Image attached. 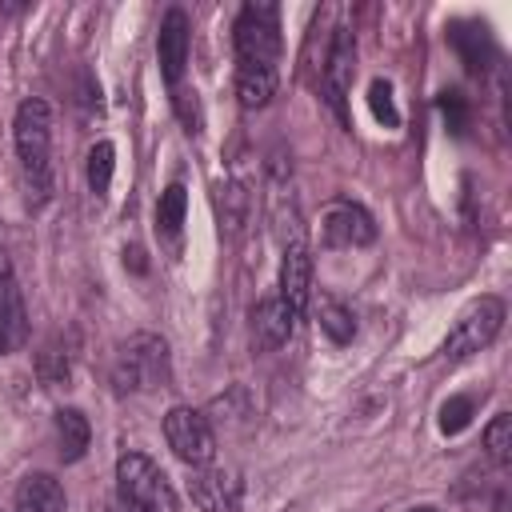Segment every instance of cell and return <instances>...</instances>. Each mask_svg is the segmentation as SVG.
Listing matches in <instances>:
<instances>
[{
  "label": "cell",
  "mask_w": 512,
  "mask_h": 512,
  "mask_svg": "<svg viewBox=\"0 0 512 512\" xmlns=\"http://www.w3.org/2000/svg\"><path fill=\"white\" fill-rule=\"evenodd\" d=\"M12 512H68V496L52 472H28L12 492Z\"/></svg>",
  "instance_id": "14"
},
{
  "label": "cell",
  "mask_w": 512,
  "mask_h": 512,
  "mask_svg": "<svg viewBox=\"0 0 512 512\" xmlns=\"http://www.w3.org/2000/svg\"><path fill=\"white\" fill-rule=\"evenodd\" d=\"M52 428H56V456H60L64 464L84 460V452H88V444H92V424H88V416L68 404V408H56V412H52Z\"/></svg>",
  "instance_id": "15"
},
{
  "label": "cell",
  "mask_w": 512,
  "mask_h": 512,
  "mask_svg": "<svg viewBox=\"0 0 512 512\" xmlns=\"http://www.w3.org/2000/svg\"><path fill=\"white\" fill-rule=\"evenodd\" d=\"M12 144L28 192V208H44L52 200V108L40 96L20 100L12 120Z\"/></svg>",
  "instance_id": "1"
},
{
  "label": "cell",
  "mask_w": 512,
  "mask_h": 512,
  "mask_svg": "<svg viewBox=\"0 0 512 512\" xmlns=\"http://www.w3.org/2000/svg\"><path fill=\"white\" fill-rule=\"evenodd\" d=\"M164 440L176 452V460H184L188 468H204L216 460V432L208 416L188 404H176L164 412Z\"/></svg>",
  "instance_id": "6"
},
{
  "label": "cell",
  "mask_w": 512,
  "mask_h": 512,
  "mask_svg": "<svg viewBox=\"0 0 512 512\" xmlns=\"http://www.w3.org/2000/svg\"><path fill=\"white\" fill-rule=\"evenodd\" d=\"M32 336V324H28V304H24V292L12 276V264H8V252L0 248V356L8 352H20Z\"/></svg>",
  "instance_id": "10"
},
{
  "label": "cell",
  "mask_w": 512,
  "mask_h": 512,
  "mask_svg": "<svg viewBox=\"0 0 512 512\" xmlns=\"http://www.w3.org/2000/svg\"><path fill=\"white\" fill-rule=\"evenodd\" d=\"M188 44H192V24L184 8H168L160 20V36H156V52H160V76L172 88H180L184 68H188Z\"/></svg>",
  "instance_id": "12"
},
{
  "label": "cell",
  "mask_w": 512,
  "mask_h": 512,
  "mask_svg": "<svg viewBox=\"0 0 512 512\" xmlns=\"http://www.w3.org/2000/svg\"><path fill=\"white\" fill-rule=\"evenodd\" d=\"M452 44L460 48V56H464V64H468L472 72H480V68H484V64H480V44H488L484 28H464V24H456Z\"/></svg>",
  "instance_id": "25"
},
{
  "label": "cell",
  "mask_w": 512,
  "mask_h": 512,
  "mask_svg": "<svg viewBox=\"0 0 512 512\" xmlns=\"http://www.w3.org/2000/svg\"><path fill=\"white\" fill-rule=\"evenodd\" d=\"M504 316H508V308H504V300H500V296H492V292L476 296V300L456 316V324L448 328V336H444L440 352H444L448 360L476 356L480 348H488V344L500 336Z\"/></svg>",
  "instance_id": "5"
},
{
  "label": "cell",
  "mask_w": 512,
  "mask_h": 512,
  "mask_svg": "<svg viewBox=\"0 0 512 512\" xmlns=\"http://www.w3.org/2000/svg\"><path fill=\"white\" fill-rule=\"evenodd\" d=\"M356 60V40L348 28H336L332 36V48H328V60H324V100L336 108L340 124H348V108H344V96H348V84H352V64Z\"/></svg>",
  "instance_id": "13"
},
{
  "label": "cell",
  "mask_w": 512,
  "mask_h": 512,
  "mask_svg": "<svg viewBox=\"0 0 512 512\" xmlns=\"http://www.w3.org/2000/svg\"><path fill=\"white\" fill-rule=\"evenodd\" d=\"M408 512H440V508H432V504H420V508H408Z\"/></svg>",
  "instance_id": "29"
},
{
  "label": "cell",
  "mask_w": 512,
  "mask_h": 512,
  "mask_svg": "<svg viewBox=\"0 0 512 512\" xmlns=\"http://www.w3.org/2000/svg\"><path fill=\"white\" fill-rule=\"evenodd\" d=\"M440 108H444V120H448V128L452 132H464V124H468V104H464V96L452 88V92H440Z\"/></svg>",
  "instance_id": "26"
},
{
  "label": "cell",
  "mask_w": 512,
  "mask_h": 512,
  "mask_svg": "<svg viewBox=\"0 0 512 512\" xmlns=\"http://www.w3.org/2000/svg\"><path fill=\"white\" fill-rule=\"evenodd\" d=\"M172 108H176V116H180L188 136L204 132V108H200V96L192 88H172Z\"/></svg>",
  "instance_id": "23"
},
{
  "label": "cell",
  "mask_w": 512,
  "mask_h": 512,
  "mask_svg": "<svg viewBox=\"0 0 512 512\" xmlns=\"http://www.w3.org/2000/svg\"><path fill=\"white\" fill-rule=\"evenodd\" d=\"M232 48H236V64H252V68H276L280 60V8L276 4H244L236 12L232 24Z\"/></svg>",
  "instance_id": "4"
},
{
  "label": "cell",
  "mask_w": 512,
  "mask_h": 512,
  "mask_svg": "<svg viewBox=\"0 0 512 512\" xmlns=\"http://www.w3.org/2000/svg\"><path fill=\"white\" fill-rule=\"evenodd\" d=\"M276 68H252V64H236V100L240 108H264L276 96Z\"/></svg>",
  "instance_id": "16"
},
{
  "label": "cell",
  "mask_w": 512,
  "mask_h": 512,
  "mask_svg": "<svg viewBox=\"0 0 512 512\" xmlns=\"http://www.w3.org/2000/svg\"><path fill=\"white\" fill-rule=\"evenodd\" d=\"M184 212H188V192H184L180 180H172L160 192V200H156V232H160V240H172L176 244V236L184 228Z\"/></svg>",
  "instance_id": "18"
},
{
  "label": "cell",
  "mask_w": 512,
  "mask_h": 512,
  "mask_svg": "<svg viewBox=\"0 0 512 512\" xmlns=\"http://www.w3.org/2000/svg\"><path fill=\"white\" fill-rule=\"evenodd\" d=\"M36 372H40V380L48 384V388H56V384H64L68 376H72V364H68V352L56 344V340H48L44 344V352L36 356Z\"/></svg>",
  "instance_id": "21"
},
{
  "label": "cell",
  "mask_w": 512,
  "mask_h": 512,
  "mask_svg": "<svg viewBox=\"0 0 512 512\" xmlns=\"http://www.w3.org/2000/svg\"><path fill=\"white\" fill-rule=\"evenodd\" d=\"M296 312L272 292V296H260L248 312V340H252V352H276L292 340L296 332Z\"/></svg>",
  "instance_id": "9"
},
{
  "label": "cell",
  "mask_w": 512,
  "mask_h": 512,
  "mask_svg": "<svg viewBox=\"0 0 512 512\" xmlns=\"http://www.w3.org/2000/svg\"><path fill=\"white\" fill-rule=\"evenodd\" d=\"M112 388L124 392H152V388H168L172 380V356H168V340L156 332H136L128 336L108 368Z\"/></svg>",
  "instance_id": "2"
},
{
  "label": "cell",
  "mask_w": 512,
  "mask_h": 512,
  "mask_svg": "<svg viewBox=\"0 0 512 512\" xmlns=\"http://www.w3.org/2000/svg\"><path fill=\"white\" fill-rule=\"evenodd\" d=\"M116 496L140 512H180L176 488L164 468L144 452H120L116 460Z\"/></svg>",
  "instance_id": "3"
},
{
  "label": "cell",
  "mask_w": 512,
  "mask_h": 512,
  "mask_svg": "<svg viewBox=\"0 0 512 512\" xmlns=\"http://www.w3.org/2000/svg\"><path fill=\"white\" fill-rule=\"evenodd\" d=\"M368 108H372V116L384 128H396L400 124V112H396V100H392V84L388 80H372L368 84Z\"/></svg>",
  "instance_id": "24"
},
{
  "label": "cell",
  "mask_w": 512,
  "mask_h": 512,
  "mask_svg": "<svg viewBox=\"0 0 512 512\" xmlns=\"http://www.w3.org/2000/svg\"><path fill=\"white\" fill-rule=\"evenodd\" d=\"M308 304H312V312H316L320 332H324L332 344H348V340L356 336V316H352L336 296H316V300H308Z\"/></svg>",
  "instance_id": "17"
},
{
  "label": "cell",
  "mask_w": 512,
  "mask_h": 512,
  "mask_svg": "<svg viewBox=\"0 0 512 512\" xmlns=\"http://www.w3.org/2000/svg\"><path fill=\"white\" fill-rule=\"evenodd\" d=\"M484 448H488V460L500 464V468L512 460V416L508 412L492 416V424L484 428Z\"/></svg>",
  "instance_id": "20"
},
{
  "label": "cell",
  "mask_w": 512,
  "mask_h": 512,
  "mask_svg": "<svg viewBox=\"0 0 512 512\" xmlns=\"http://www.w3.org/2000/svg\"><path fill=\"white\" fill-rule=\"evenodd\" d=\"M472 412H476V400L472 396H448L440 404V432L444 436H456L472 424Z\"/></svg>",
  "instance_id": "22"
},
{
  "label": "cell",
  "mask_w": 512,
  "mask_h": 512,
  "mask_svg": "<svg viewBox=\"0 0 512 512\" xmlns=\"http://www.w3.org/2000/svg\"><path fill=\"white\" fill-rule=\"evenodd\" d=\"M276 296H280L296 316H304V308H308V300H312V252H308V240H304L300 232H292V240L284 244Z\"/></svg>",
  "instance_id": "11"
},
{
  "label": "cell",
  "mask_w": 512,
  "mask_h": 512,
  "mask_svg": "<svg viewBox=\"0 0 512 512\" xmlns=\"http://www.w3.org/2000/svg\"><path fill=\"white\" fill-rule=\"evenodd\" d=\"M112 168H116V144H112V140H96V144L88 148V164H84V176H88L92 196H108V188H112Z\"/></svg>",
  "instance_id": "19"
},
{
  "label": "cell",
  "mask_w": 512,
  "mask_h": 512,
  "mask_svg": "<svg viewBox=\"0 0 512 512\" xmlns=\"http://www.w3.org/2000/svg\"><path fill=\"white\" fill-rule=\"evenodd\" d=\"M320 232H324V244L328 248H364L376 240V220L364 204L356 200H332L324 208V220H320Z\"/></svg>",
  "instance_id": "7"
},
{
  "label": "cell",
  "mask_w": 512,
  "mask_h": 512,
  "mask_svg": "<svg viewBox=\"0 0 512 512\" xmlns=\"http://www.w3.org/2000/svg\"><path fill=\"white\" fill-rule=\"evenodd\" d=\"M124 268H132L136 276H144V272H148V260H144V248H140V244L124 248Z\"/></svg>",
  "instance_id": "27"
},
{
  "label": "cell",
  "mask_w": 512,
  "mask_h": 512,
  "mask_svg": "<svg viewBox=\"0 0 512 512\" xmlns=\"http://www.w3.org/2000/svg\"><path fill=\"white\" fill-rule=\"evenodd\" d=\"M104 512H140V508H132V504H124V500H120V496H112V500H108V508H104Z\"/></svg>",
  "instance_id": "28"
},
{
  "label": "cell",
  "mask_w": 512,
  "mask_h": 512,
  "mask_svg": "<svg viewBox=\"0 0 512 512\" xmlns=\"http://www.w3.org/2000/svg\"><path fill=\"white\" fill-rule=\"evenodd\" d=\"M188 496H192V504L200 512H240V504H244V480L232 468L204 464V468H192Z\"/></svg>",
  "instance_id": "8"
}]
</instances>
